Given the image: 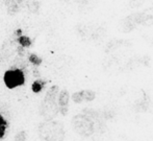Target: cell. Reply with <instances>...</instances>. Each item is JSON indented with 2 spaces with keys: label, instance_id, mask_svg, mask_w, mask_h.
<instances>
[{
  "label": "cell",
  "instance_id": "cell-1",
  "mask_svg": "<svg viewBox=\"0 0 153 141\" xmlns=\"http://www.w3.org/2000/svg\"><path fill=\"white\" fill-rule=\"evenodd\" d=\"M39 137L43 141H65L66 132L62 122L53 119H48L39 124Z\"/></svg>",
  "mask_w": 153,
  "mask_h": 141
},
{
  "label": "cell",
  "instance_id": "cell-2",
  "mask_svg": "<svg viewBox=\"0 0 153 141\" xmlns=\"http://www.w3.org/2000/svg\"><path fill=\"white\" fill-rule=\"evenodd\" d=\"M59 93V88L57 86H52L48 89L45 97L40 107V114L46 120L53 119L59 114V105H57V96Z\"/></svg>",
  "mask_w": 153,
  "mask_h": 141
},
{
  "label": "cell",
  "instance_id": "cell-3",
  "mask_svg": "<svg viewBox=\"0 0 153 141\" xmlns=\"http://www.w3.org/2000/svg\"><path fill=\"white\" fill-rule=\"evenodd\" d=\"M71 123H72V128L75 133H77L81 137L88 138L95 134L94 121L83 113L75 115L72 118Z\"/></svg>",
  "mask_w": 153,
  "mask_h": 141
},
{
  "label": "cell",
  "instance_id": "cell-4",
  "mask_svg": "<svg viewBox=\"0 0 153 141\" xmlns=\"http://www.w3.org/2000/svg\"><path fill=\"white\" fill-rule=\"evenodd\" d=\"M3 81L7 88H17V87L22 86L25 83V73L18 68L10 69L4 73Z\"/></svg>",
  "mask_w": 153,
  "mask_h": 141
},
{
  "label": "cell",
  "instance_id": "cell-5",
  "mask_svg": "<svg viewBox=\"0 0 153 141\" xmlns=\"http://www.w3.org/2000/svg\"><path fill=\"white\" fill-rule=\"evenodd\" d=\"M140 16L141 13H134L129 15L125 19H123L121 22V30L125 34L130 32L140 24Z\"/></svg>",
  "mask_w": 153,
  "mask_h": 141
},
{
  "label": "cell",
  "instance_id": "cell-6",
  "mask_svg": "<svg viewBox=\"0 0 153 141\" xmlns=\"http://www.w3.org/2000/svg\"><path fill=\"white\" fill-rule=\"evenodd\" d=\"M96 97V92L90 89H85V90H81L78 92H75L72 94V100L75 104H81L83 101H92Z\"/></svg>",
  "mask_w": 153,
  "mask_h": 141
},
{
  "label": "cell",
  "instance_id": "cell-7",
  "mask_svg": "<svg viewBox=\"0 0 153 141\" xmlns=\"http://www.w3.org/2000/svg\"><path fill=\"white\" fill-rule=\"evenodd\" d=\"M69 100H70V93L67 89H62L59 91L57 96V105H59V112L62 115H67L69 109Z\"/></svg>",
  "mask_w": 153,
  "mask_h": 141
},
{
  "label": "cell",
  "instance_id": "cell-8",
  "mask_svg": "<svg viewBox=\"0 0 153 141\" xmlns=\"http://www.w3.org/2000/svg\"><path fill=\"white\" fill-rule=\"evenodd\" d=\"M131 42L125 40H111V42H108L105 46V52L106 53H111L113 51L117 50L118 48H120L121 46H130Z\"/></svg>",
  "mask_w": 153,
  "mask_h": 141
},
{
  "label": "cell",
  "instance_id": "cell-9",
  "mask_svg": "<svg viewBox=\"0 0 153 141\" xmlns=\"http://www.w3.org/2000/svg\"><path fill=\"white\" fill-rule=\"evenodd\" d=\"M140 24L144 25V26H151V25H153V8H149L141 13Z\"/></svg>",
  "mask_w": 153,
  "mask_h": 141
},
{
  "label": "cell",
  "instance_id": "cell-10",
  "mask_svg": "<svg viewBox=\"0 0 153 141\" xmlns=\"http://www.w3.org/2000/svg\"><path fill=\"white\" fill-rule=\"evenodd\" d=\"M144 93V96L142 98H140L139 100L135 103L134 105V108L137 109V111H143V112H146L149 110L150 108V105H151V101H150V98L145 92Z\"/></svg>",
  "mask_w": 153,
  "mask_h": 141
},
{
  "label": "cell",
  "instance_id": "cell-11",
  "mask_svg": "<svg viewBox=\"0 0 153 141\" xmlns=\"http://www.w3.org/2000/svg\"><path fill=\"white\" fill-rule=\"evenodd\" d=\"M4 6L7 10L8 14H16L19 10V2L18 0H3Z\"/></svg>",
  "mask_w": 153,
  "mask_h": 141
},
{
  "label": "cell",
  "instance_id": "cell-12",
  "mask_svg": "<svg viewBox=\"0 0 153 141\" xmlns=\"http://www.w3.org/2000/svg\"><path fill=\"white\" fill-rule=\"evenodd\" d=\"M7 127H8V122L3 117V115L0 113V139H2V138L5 136Z\"/></svg>",
  "mask_w": 153,
  "mask_h": 141
},
{
  "label": "cell",
  "instance_id": "cell-13",
  "mask_svg": "<svg viewBox=\"0 0 153 141\" xmlns=\"http://www.w3.org/2000/svg\"><path fill=\"white\" fill-rule=\"evenodd\" d=\"M45 85H46V82L43 80H36L32 84V91L34 93H40L45 88Z\"/></svg>",
  "mask_w": 153,
  "mask_h": 141
},
{
  "label": "cell",
  "instance_id": "cell-14",
  "mask_svg": "<svg viewBox=\"0 0 153 141\" xmlns=\"http://www.w3.org/2000/svg\"><path fill=\"white\" fill-rule=\"evenodd\" d=\"M17 42H18V44L20 45L21 47H23V48L29 47L31 45V43H32L30 38H28V37H25V36H20L19 38H17Z\"/></svg>",
  "mask_w": 153,
  "mask_h": 141
},
{
  "label": "cell",
  "instance_id": "cell-15",
  "mask_svg": "<svg viewBox=\"0 0 153 141\" xmlns=\"http://www.w3.org/2000/svg\"><path fill=\"white\" fill-rule=\"evenodd\" d=\"M28 61H29V63H31L34 66H39V65H41V63H42V58L38 55H36V53H30L28 56Z\"/></svg>",
  "mask_w": 153,
  "mask_h": 141
},
{
  "label": "cell",
  "instance_id": "cell-16",
  "mask_svg": "<svg viewBox=\"0 0 153 141\" xmlns=\"http://www.w3.org/2000/svg\"><path fill=\"white\" fill-rule=\"evenodd\" d=\"M15 141H27V134L25 131H20L15 136Z\"/></svg>",
  "mask_w": 153,
  "mask_h": 141
},
{
  "label": "cell",
  "instance_id": "cell-17",
  "mask_svg": "<svg viewBox=\"0 0 153 141\" xmlns=\"http://www.w3.org/2000/svg\"><path fill=\"white\" fill-rule=\"evenodd\" d=\"M144 1H145V0H131V1L129 2V6H130V8H137V6L142 5V4L144 3Z\"/></svg>",
  "mask_w": 153,
  "mask_h": 141
}]
</instances>
